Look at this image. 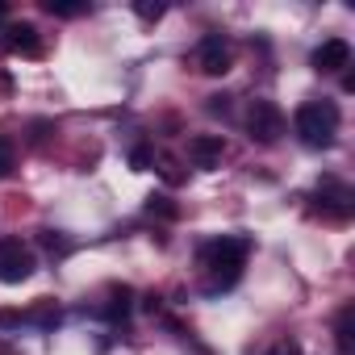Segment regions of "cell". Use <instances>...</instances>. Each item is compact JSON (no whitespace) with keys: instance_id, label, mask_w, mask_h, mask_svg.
Wrapping results in <instances>:
<instances>
[{"instance_id":"obj_1","label":"cell","mask_w":355,"mask_h":355,"mask_svg":"<svg viewBox=\"0 0 355 355\" xmlns=\"http://www.w3.org/2000/svg\"><path fill=\"white\" fill-rule=\"evenodd\" d=\"M247 251H251V243H247V239H239V234L214 239V243H205V247L197 251L201 268L209 272V293L230 288V284L239 280V272H243V263H247Z\"/></svg>"},{"instance_id":"obj_2","label":"cell","mask_w":355,"mask_h":355,"mask_svg":"<svg viewBox=\"0 0 355 355\" xmlns=\"http://www.w3.org/2000/svg\"><path fill=\"white\" fill-rule=\"evenodd\" d=\"M293 130H297V138H301L305 146H313V150L330 146L334 134H338V105H334V101H305V105L293 113Z\"/></svg>"},{"instance_id":"obj_3","label":"cell","mask_w":355,"mask_h":355,"mask_svg":"<svg viewBox=\"0 0 355 355\" xmlns=\"http://www.w3.org/2000/svg\"><path fill=\"white\" fill-rule=\"evenodd\" d=\"M284 125H288V121H284V109H280L276 101H251V109H247V130H251L255 142H263V146L280 142Z\"/></svg>"},{"instance_id":"obj_4","label":"cell","mask_w":355,"mask_h":355,"mask_svg":"<svg viewBox=\"0 0 355 355\" xmlns=\"http://www.w3.org/2000/svg\"><path fill=\"white\" fill-rule=\"evenodd\" d=\"M34 268H38V259H34V251L21 239H0V280L21 284V280L34 276Z\"/></svg>"},{"instance_id":"obj_5","label":"cell","mask_w":355,"mask_h":355,"mask_svg":"<svg viewBox=\"0 0 355 355\" xmlns=\"http://www.w3.org/2000/svg\"><path fill=\"white\" fill-rule=\"evenodd\" d=\"M230 63H234V46H230L226 34H205V38L197 42V67H201L205 76H226Z\"/></svg>"},{"instance_id":"obj_6","label":"cell","mask_w":355,"mask_h":355,"mask_svg":"<svg viewBox=\"0 0 355 355\" xmlns=\"http://www.w3.org/2000/svg\"><path fill=\"white\" fill-rule=\"evenodd\" d=\"M0 42H5V51L26 55V59H38V55H42V38H38V30H34L30 21H9Z\"/></svg>"},{"instance_id":"obj_7","label":"cell","mask_w":355,"mask_h":355,"mask_svg":"<svg viewBox=\"0 0 355 355\" xmlns=\"http://www.w3.org/2000/svg\"><path fill=\"white\" fill-rule=\"evenodd\" d=\"M222 155H226V138L222 134H193L189 138V159L197 167H218Z\"/></svg>"},{"instance_id":"obj_8","label":"cell","mask_w":355,"mask_h":355,"mask_svg":"<svg viewBox=\"0 0 355 355\" xmlns=\"http://www.w3.org/2000/svg\"><path fill=\"white\" fill-rule=\"evenodd\" d=\"M313 67L318 71H343V67H351V42L347 38H326L313 51Z\"/></svg>"},{"instance_id":"obj_9","label":"cell","mask_w":355,"mask_h":355,"mask_svg":"<svg viewBox=\"0 0 355 355\" xmlns=\"http://www.w3.org/2000/svg\"><path fill=\"white\" fill-rule=\"evenodd\" d=\"M130 309H134V293H130L125 284L113 288V293H109V305H105V318H109V322H121Z\"/></svg>"},{"instance_id":"obj_10","label":"cell","mask_w":355,"mask_h":355,"mask_svg":"<svg viewBox=\"0 0 355 355\" xmlns=\"http://www.w3.org/2000/svg\"><path fill=\"white\" fill-rule=\"evenodd\" d=\"M351 318H355V309L351 305H343L338 309V322H334V343H338V355H351Z\"/></svg>"},{"instance_id":"obj_11","label":"cell","mask_w":355,"mask_h":355,"mask_svg":"<svg viewBox=\"0 0 355 355\" xmlns=\"http://www.w3.org/2000/svg\"><path fill=\"white\" fill-rule=\"evenodd\" d=\"M146 214H150V218H163V222H175V218H180V209H175L171 197H163V193L146 197Z\"/></svg>"},{"instance_id":"obj_12","label":"cell","mask_w":355,"mask_h":355,"mask_svg":"<svg viewBox=\"0 0 355 355\" xmlns=\"http://www.w3.org/2000/svg\"><path fill=\"white\" fill-rule=\"evenodd\" d=\"M42 9L51 17H80L84 13V5H71V0H42Z\"/></svg>"},{"instance_id":"obj_13","label":"cell","mask_w":355,"mask_h":355,"mask_svg":"<svg viewBox=\"0 0 355 355\" xmlns=\"http://www.w3.org/2000/svg\"><path fill=\"white\" fill-rule=\"evenodd\" d=\"M26 322H38V326H55V322H59V309H55L51 301H42L38 309H30V313H26Z\"/></svg>"},{"instance_id":"obj_14","label":"cell","mask_w":355,"mask_h":355,"mask_svg":"<svg viewBox=\"0 0 355 355\" xmlns=\"http://www.w3.org/2000/svg\"><path fill=\"white\" fill-rule=\"evenodd\" d=\"M13 167H17V150H13V142H9V138H0V180H5Z\"/></svg>"},{"instance_id":"obj_15","label":"cell","mask_w":355,"mask_h":355,"mask_svg":"<svg viewBox=\"0 0 355 355\" xmlns=\"http://www.w3.org/2000/svg\"><path fill=\"white\" fill-rule=\"evenodd\" d=\"M263 355H301V343H297V338H276Z\"/></svg>"},{"instance_id":"obj_16","label":"cell","mask_w":355,"mask_h":355,"mask_svg":"<svg viewBox=\"0 0 355 355\" xmlns=\"http://www.w3.org/2000/svg\"><path fill=\"white\" fill-rule=\"evenodd\" d=\"M150 159H155V150H150V146H134V150H130L134 171H146V167H150Z\"/></svg>"},{"instance_id":"obj_17","label":"cell","mask_w":355,"mask_h":355,"mask_svg":"<svg viewBox=\"0 0 355 355\" xmlns=\"http://www.w3.org/2000/svg\"><path fill=\"white\" fill-rule=\"evenodd\" d=\"M134 13H138V17H142V21H159V17H163V13H167V5H138V9H134Z\"/></svg>"},{"instance_id":"obj_18","label":"cell","mask_w":355,"mask_h":355,"mask_svg":"<svg viewBox=\"0 0 355 355\" xmlns=\"http://www.w3.org/2000/svg\"><path fill=\"white\" fill-rule=\"evenodd\" d=\"M159 171L167 175V180H171V184H180V180H184V175H180V171H175V159H159Z\"/></svg>"},{"instance_id":"obj_19","label":"cell","mask_w":355,"mask_h":355,"mask_svg":"<svg viewBox=\"0 0 355 355\" xmlns=\"http://www.w3.org/2000/svg\"><path fill=\"white\" fill-rule=\"evenodd\" d=\"M38 243H42L46 251H67V243H63V239H55V230H42V239H38Z\"/></svg>"},{"instance_id":"obj_20","label":"cell","mask_w":355,"mask_h":355,"mask_svg":"<svg viewBox=\"0 0 355 355\" xmlns=\"http://www.w3.org/2000/svg\"><path fill=\"white\" fill-rule=\"evenodd\" d=\"M17 322H26L21 309H0V326H17Z\"/></svg>"},{"instance_id":"obj_21","label":"cell","mask_w":355,"mask_h":355,"mask_svg":"<svg viewBox=\"0 0 355 355\" xmlns=\"http://www.w3.org/2000/svg\"><path fill=\"white\" fill-rule=\"evenodd\" d=\"M0 355H13V347H9V343H0Z\"/></svg>"}]
</instances>
